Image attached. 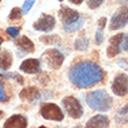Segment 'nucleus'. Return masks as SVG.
Segmentation results:
<instances>
[{
  "label": "nucleus",
  "instance_id": "f257e3e1",
  "mask_svg": "<svg viewBox=\"0 0 128 128\" xmlns=\"http://www.w3.org/2000/svg\"><path fill=\"white\" fill-rule=\"evenodd\" d=\"M104 70L97 63L90 61L78 62L69 71V79L76 88H86L104 79Z\"/></svg>",
  "mask_w": 128,
  "mask_h": 128
},
{
  "label": "nucleus",
  "instance_id": "f03ea898",
  "mask_svg": "<svg viewBox=\"0 0 128 128\" xmlns=\"http://www.w3.org/2000/svg\"><path fill=\"white\" fill-rule=\"evenodd\" d=\"M60 19L63 24L64 30L68 33H74L79 30L84 24V18L69 7H62L60 10Z\"/></svg>",
  "mask_w": 128,
  "mask_h": 128
},
{
  "label": "nucleus",
  "instance_id": "7ed1b4c3",
  "mask_svg": "<svg viewBox=\"0 0 128 128\" xmlns=\"http://www.w3.org/2000/svg\"><path fill=\"white\" fill-rule=\"evenodd\" d=\"M86 102L92 110L107 112L111 110L112 105H113V99L105 90H96L88 94Z\"/></svg>",
  "mask_w": 128,
  "mask_h": 128
},
{
  "label": "nucleus",
  "instance_id": "20e7f679",
  "mask_svg": "<svg viewBox=\"0 0 128 128\" xmlns=\"http://www.w3.org/2000/svg\"><path fill=\"white\" fill-rule=\"evenodd\" d=\"M62 104H63L66 113L70 115L71 118H74V119L82 118L84 111H83V107H82V105L78 99H76L72 96H69V97H65L62 100Z\"/></svg>",
  "mask_w": 128,
  "mask_h": 128
},
{
  "label": "nucleus",
  "instance_id": "39448f33",
  "mask_svg": "<svg viewBox=\"0 0 128 128\" xmlns=\"http://www.w3.org/2000/svg\"><path fill=\"white\" fill-rule=\"evenodd\" d=\"M41 115L43 116L46 120H52V121H62L64 119V114L62 110L58 107L57 105L50 104V102H46L42 104L40 110Z\"/></svg>",
  "mask_w": 128,
  "mask_h": 128
},
{
  "label": "nucleus",
  "instance_id": "423d86ee",
  "mask_svg": "<svg viewBox=\"0 0 128 128\" xmlns=\"http://www.w3.org/2000/svg\"><path fill=\"white\" fill-rule=\"evenodd\" d=\"M43 60L46 61L48 68H50L52 70H57L61 68V65L64 62V55L57 49H50L47 50L43 54Z\"/></svg>",
  "mask_w": 128,
  "mask_h": 128
},
{
  "label": "nucleus",
  "instance_id": "0eeeda50",
  "mask_svg": "<svg viewBox=\"0 0 128 128\" xmlns=\"http://www.w3.org/2000/svg\"><path fill=\"white\" fill-rule=\"evenodd\" d=\"M127 24H128V8L127 7H121L112 16L110 29L111 30H118V29L124 28Z\"/></svg>",
  "mask_w": 128,
  "mask_h": 128
},
{
  "label": "nucleus",
  "instance_id": "6e6552de",
  "mask_svg": "<svg viewBox=\"0 0 128 128\" xmlns=\"http://www.w3.org/2000/svg\"><path fill=\"white\" fill-rule=\"evenodd\" d=\"M112 91L116 96H126L128 93V76L125 74H118L112 83Z\"/></svg>",
  "mask_w": 128,
  "mask_h": 128
},
{
  "label": "nucleus",
  "instance_id": "1a4fd4ad",
  "mask_svg": "<svg viewBox=\"0 0 128 128\" xmlns=\"http://www.w3.org/2000/svg\"><path fill=\"white\" fill-rule=\"evenodd\" d=\"M55 24H56V20H55L54 16L43 14V15L34 24L33 27H34V29H36V30H38V32H51L55 27Z\"/></svg>",
  "mask_w": 128,
  "mask_h": 128
},
{
  "label": "nucleus",
  "instance_id": "9d476101",
  "mask_svg": "<svg viewBox=\"0 0 128 128\" xmlns=\"http://www.w3.org/2000/svg\"><path fill=\"white\" fill-rule=\"evenodd\" d=\"M124 34H116L110 40V46L107 48V56L108 57H114L121 51V42L124 38Z\"/></svg>",
  "mask_w": 128,
  "mask_h": 128
},
{
  "label": "nucleus",
  "instance_id": "9b49d317",
  "mask_svg": "<svg viewBox=\"0 0 128 128\" xmlns=\"http://www.w3.org/2000/svg\"><path fill=\"white\" fill-rule=\"evenodd\" d=\"M21 71H24L26 74H38L41 71V62L37 58H29L24 60L21 63L20 68Z\"/></svg>",
  "mask_w": 128,
  "mask_h": 128
},
{
  "label": "nucleus",
  "instance_id": "f8f14e48",
  "mask_svg": "<svg viewBox=\"0 0 128 128\" xmlns=\"http://www.w3.org/2000/svg\"><path fill=\"white\" fill-rule=\"evenodd\" d=\"M27 126H28L27 118L20 114L12 115L4 124V127L5 128H26Z\"/></svg>",
  "mask_w": 128,
  "mask_h": 128
},
{
  "label": "nucleus",
  "instance_id": "ddd939ff",
  "mask_svg": "<svg viewBox=\"0 0 128 128\" xmlns=\"http://www.w3.org/2000/svg\"><path fill=\"white\" fill-rule=\"evenodd\" d=\"M110 126V119L104 114H98L91 118L86 124L88 128H104Z\"/></svg>",
  "mask_w": 128,
  "mask_h": 128
},
{
  "label": "nucleus",
  "instance_id": "4468645a",
  "mask_svg": "<svg viewBox=\"0 0 128 128\" xmlns=\"http://www.w3.org/2000/svg\"><path fill=\"white\" fill-rule=\"evenodd\" d=\"M20 98L24 99V100L34 102V101H36L40 99V91H38V88H35V86L26 88L20 92Z\"/></svg>",
  "mask_w": 128,
  "mask_h": 128
},
{
  "label": "nucleus",
  "instance_id": "2eb2a0df",
  "mask_svg": "<svg viewBox=\"0 0 128 128\" xmlns=\"http://www.w3.org/2000/svg\"><path fill=\"white\" fill-rule=\"evenodd\" d=\"M15 44L18 46L19 50H24V54L34 52L35 51V46H34L33 41L30 38H28L27 36H22L20 40H18L15 42Z\"/></svg>",
  "mask_w": 128,
  "mask_h": 128
},
{
  "label": "nucleus",
  "instance_id": "dca6fc26",
  "mask_svg": "<svg viewBox=\"0 0 128 128\" xmlns=\"http://www.w3.org/2000/svg\"><path fill=\"white\" fill-rule=\"evenodd\" d=\"M13 64V57L8 50H2L0 52V70H8Z\"/></svg>",
  "mask_w": 128,
  "mask_h": 128
},
{
  "label": "nucleus",
  "instance_id": "f3484780",
  "mask_svg": "<svg viewBox=\"0 0 128 128\" xmlns=\"http://www.w3.org/2000/svg\"><path fill=\"white\" fill-rule=\"evenodd\" d=\"M74 49L78 50V51L86 50L88 47V38H85V37H79V38H77V40L74 41Z\"/></svg>",
  "mask_w": 128,
  "mask_h": 128
},
{
  "label": "nucleus",
  "instance_id": "a211bd4d",
  "mask_svg": "<svg viewBox=\"0 0 128 128\" xmlns=\"http://www.w3.org/2000/svg\"><path fill=\"white\" fill-rule=\"evenodd\" d=\"M40 40L47 44H56L61 42V37L57 35H47V36H42Z\"/></svg>",
  "mask_w": 128,
  "mask_h": 128
},
{
  "label": "nucleus",
  "instance_id": "6ab92c4d",
  "mask_svg": "<svg viewBox=\"0 0 128 128\" xmlns=\"http://www.w3.org/2000/svg\"><path fill=\"white\" fill-rule=\"evenodd\" d=\"M22 16V10H20L19 7H14L13 10H10V14L8 15L10 20H19Z\"/></svg>",
  "mask_w": 128,
  "mask_h": 128
},
{
  "label": "nucleus",
  "instance_id": "aec40b11",
  "mask_svg": "<svg viewBox=\"0 0 128 128\" xmlns=\"http://www.w3.org/2000/svg\"><path fill=\"white\" fill-rule=\"evenodd\" d=\"M10 97L7 96L6 91H5V85L2 82H0V102H6L8 101Z\"/></svg>",
  "mask_w": 128,
  "mask_h": 128
},
{
  "label": "nucleus",
  "instance_id": "412c9836",
  "mask_svg": "<svg viewBox=\"0 0 128 128\" xmlns=\"http://www.w3.org/2000/svg\"><path fill=\"white\" fill-rule=\"evenodd\" d=\"M34 4H35V0H24V6H22V14H27L32 10Z\"/></svg>",
  "mask_w": 128,
  "mask_h": 128
},
{
  "label": "nucleus",
  "instance_id": "4be33fe9",
  "mask_svg": "<svg viewBox=\"0 0 128 128\" xmlns=\"http://www.w3.org/2000/svg\"><path fill=\"white\" fill-rule=\"evenodd\" d=\"M6 33L10 35V37H18L19 36V34H20V28L19 27H10L6 29Z\"/></svg>",
  "mask_w": 128,
  "mask_h": 128
},
{
  "label": "nucleus",
  "instance_id": "5701e85b",
  "mask_svg": "<svg viewBox=\"0 0 128 128\" xmlns=\"http://www.w3.org/2000/svg\"><path fill=\"white\" fill-rule=\"evenodd\" d=\"M104 1L105 0H88V5L91 10H96L98 7H100Z\"/></svg>",
  "mask_w": 128,
  "mask_h": 128
},
{
  "label": "nucleus",
  "instance_id": "b1692460",
  "mask_svg": "<svg viewBox=\"0 0 128 128\" xmlns=\"http://www.w3.org/2000/svg\"><path fill=\"white\" fill-rule=\"evenodd\" d=\"M102 41H104V33H102V30L99 28L98 32L96 33V44H97V46H100V44L102 43Z\"/></svg>",
  "mask_w": 128,
  "mask_h": 128
},
{
  "label": "nucleus",
  "instance_id": "393cba45",
  "mask_svg": "<svg viewBox=\"0 0 128 128\" xmlns=\"http://www.w3.org/2000/svg\"><path fill=\"white\" fill-rule=\"evenodd\" d=\"M121 50L128 51V35H127V36H124V38H122V42H121Z\"/></svg>",
  "mask_w": 128,
  "mask_h": 128
},
{
  "label": "nucleus",
  "instance_id": "a878e982",
  "mask_svg": "<svg viewBox=\"0 0 128 128\" xmlns=\"http://www.w3.org/2000/svg\"><path fill=\"white\" fill-rule=\"evenodd\" d=\"M99 28H100V29H102V28L105 27V26H106V18H101L100 20H99Z\"/></svg>",
  "mask_w": 128,
  "mask_h": 128
},
{
  "label": "nucleus",
  "instance_id": "bb28decb",
  "mask_svg": "<svg viewBox=\"0 0 128 128\" xmlns=\"http://www.w3.org/2000/svg\"><path fill=\"white\" fill-rule=\"evenodd\" d=\"M119 114H121V115L128 114V105H126L124 108H120V110H119Z\"/></svg>",
  "mask_w": 128,
  "mask_h": 128
},
{
  "label": "nucleus",
  "instance_id": "cd10ccee",
  "mask_svg": "<svg viewBox=\"0 0 128 128\" xmlns=\"http://www.w3.org/2000/svg\"><path fill=\"white\" fill-rule=\"evenodd\" d=\"M118 64H119V65H120V66H124V69H128V64L126 63V61H125V60H122V61H121V60H120V61L118 62Z\"/></svg>",
  "mask_w": 128,
  "mask_h": 128
},
{
  "label": "nucleus",
  "instance_id": "c85d7f7f",
  "mask_svg": "<svg viewBox=\"0 0 128 128\" xmlns=\"http://www.w3.org/2000/svg\"><path fill=\"white\" fill-rule=\"evenodd\" d=\"M69 1L72 2V4H74V5H80V4H83L84 0H69Z\"/></svg>",
  "mask_w": 128,
  "mask_h": 128
},
{
  "label": "nucleus",
  "instance_id": "c756f323",
  "mask_svg": "<svg viewBox=\"0 0 128 128\" xmlns=\"http://www.w3.org/2000/svg\"><path fill=\"white\" fill-rule=\"evenodd\" d=\"M2 115H4V112L0 111V118H2Z\"/></svg>",
  "mask_w": 128,
  "mask_h": 128
},
{
  "label": "nucleus",
  "instance_id": "7c9ffc66",
  "mask_svg": "<svg viewBox=\"0 0 128 128\" xmlns=\"http://www.w3.org/2000/svg\"><path fill=\"white\" fill-rule=\"evenodd\" d=\"M2 43V38H0V44Z\"/></svg>",
  "mask_w": 128,
  "mask_h": 128
},
{
  "label": "nucleus",
  "instance_id": "2f4dec72",
  "mask_svg": "<svg viewBox=\"0 0 128 128\" xmlns=\"http://www.w3.org/2000/svg\"><path fill=\"white\" fill-rule=\"evenodd\" d=\"M60 1H63V0H60Z\"/></svg>",
  "mask_w": 128,
  "mask_h": 128
},
{
  "label": "nucleus",
  "instance_id": "473e14b6",
  "mask_svg": "<svg viewBox=\"0 0 128 128\" xmlns=\"http://www.w3.org/2000/svg\"><path fill=\"white\" fill-rule=\"evenodd\" d=\"M0 1H1V0H0Z\"/></svg>",
  "mask_w": 128,
  "mask_h": 128
}]
</instances>
